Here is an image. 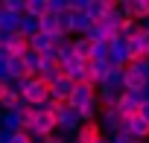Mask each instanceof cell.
<instances>
[{"mask_svg":"<svg viewBox=\"0 0 149 143\" xmlns=\"http://www.w3.org/2000/svg\"><path fill=\"white\" fill-rule=\"evenodd\" d=\"M6 88H9V79H6V76H0V96L6 94Z\"/></svg>","mask_w":149,"mask_h":143,"instance_id":"cell-21","label":"cell"},{"mask_svg":"<svg viewBox=\"0 0 149 143\" xmlns=\"http://www.w3.org/2000/svg\"><path fill=\"white\" fill-rule=\"evenodd\" d=\"M123 73H126V91H146V82H143V79L134 73L132 67H126Z\"/></svg>","mask_w":149,"mask_h":143,"instance_id":"cell-15","label":"cell"},{"mask_svg":"<svg viewBox=\"0 0 149 143\" xmlns=\"http://www.w3.org/2000/svg\"><path fill=\"white\" fill-rule=\"evenodd\" d=\"M129 67L134 70V73H137V76H140V79H143L146 85H149V58H134V61H132Z\"/></svg>","mask_w":149,"mask_h":143,"instance_id":"cell-17","label":"cell"},{"mask_svg":"<svg viewBox=\"0 0 149 143\" xmlns=\"http://www.w3.org/2000/svg\"><path fill=\"white\" fill-rule=\"evenodd\" d=\"M134 143H143V140H134Z\"/></svg>","mask_w":149,"mask_h":143,"instance_id":"cell-25","label":"cell"},{"mask_svg":"<svg viewBox=\"0 0 149 143\" xmlns=\"http://www.w3.org/2000/svg\"><path fill=\"white\" fill-rule=\"evenodd\" d=\"M137 117L149 123V102H143V105H140V111H137Z\"/></svg>","mask_w":149,"mask_h":143,"instance_id":"cell-20","label":"cell"},{"mask_svg":"<svg viewBox=\"0 0 149 143\" xmlns=\"http://www.w3.org/2000/svg\"><path fill=\"white\" fill-rule=\"evenodd\" d=\"M47 12H50V0H26V15L29 18L41 21Z\"/></svg>","mask_w":149,"mask_h":143,"instance_id":"cell-14","label":"cell"},{"mask_svg":"<svg viewBox=\"0 0 149 143\" xmlns=\"http://www.w3.org/2000/svg\"><path fill=\"white\" fill-rule=\"evenodd\" d=\"M21 105H24V96L9 85V88H6V94L0 96V111H18Z\"/></svg>","mask_w":149,"mask_h":143,"instance_id":"cell-12","label":"cell"},{"mask_svg":"<svg viewBox=\"0 0 149 143\" xmlns=\"http://www.w3.org/2000/svg\"><path fill=\"white\" fill-rule=\"evenodd\" d=\"M108 50H111V56H108L111 67L126 70V67L132 64V50H129V41H126V38H120V35H117V38L108 44Z\"/></svg>","mask_w":149,"mask_h":143,"instance_id":"cell-5","label":"cell"},{"mask_svg":"<svg viewBox=\"0 0 149 143\" xmlns=\"http://www.w3.org/2000/svg\"><path fill=\"white\" fill-rule=\"evenodd\" d=\"M21 32H24V35H29V38H32V35H38V21H35V18H29V15H24V18H21Z\"/></svg>","mask_w":149,"mask_h":143,"instance_id":"cell-18","label":"cell"},{"mask_svg":"<svg viewBox=\"0 0 149 143\" xmlns=\"http://www.w3.org/2000/svg\"><path fill=\"white\" fill-rule=\"evenodd\" d=\"M140 32H143V24H140V21H134V18H129V21L123 24V29H120V38H126V41H129V38H134V35H140Z\"/></svg>","mask_w":149,"mask_h":143,"instance_id":"cell-16","label":"cell"},{"mask_svg":"<svg viewBox=\"0 0 149 143\" xmlns=\"http://www.w3.org/2000/svg\"><path fill=\"white\" fill-rule=\"evenodd\" d=\"M120 12L126 18H134V21H146L149 18V0H123L120 3Z\"/></svg>","mask_w":149,"mask_h":143,"instance_id":"cell-7","label":"cell"},{"mask_svg":"<svg viewBox=\"0 0 149 143\" xmlns=\"http://www.w3.org/2000/svg\"><path fill=\"white\" fill-rule=\"evenodd\" d=\"M105 134H102V128H100V123H82V128L76 131V143H100Z\"/></svg>","mask_w":149,"mask_h":143,"instance_id":"cell-10","label":"cell"},{"mask_svg":"<svg viewBox=\"0 0 149 143\" xmlns=\"http://www.w3.org/2000/svg\"><path fill=\"white\" fill-rule=\"evenodd\" d=\"M3 123H6V111H0V131H3Z\"/></svg>","mask_w":149,"mask_h":143,"instance_id":"cell-22","label":"cell"},{"mask_svg":"<svg viewBox=\"0 0 149 143\" xmlns=\"http://www.w3.org/2000/svg\"><path fill=\"white\" fill-rule=\"evenodd\" d=\"M21 96H24V102L26 105H32V108H44L53 96H50V85L41 79V76H35V79H24V82H9Z\"/></svg>","mask_w":149,"mask_h":143,"instance_id":"cell-1","label":"cell"},{"mask_svg":"<svg viewBox=\"0 0 149 143\" xmlns=\"http://www.w3.org/2000/svg\"><path fill=\"white\" fill-rule=\"evenodd\" d=\"M73 56L82 58V61H91V56H94V41L85 38V35H76V38H73Z\"/></svg>","mask_w":149,"mask_h":143,"instance_id":"cell-11","label":"cell"},{"mask_svg":"<svg viewBox=\"0 0 149 143\" xmlns=\"http://www.w3.org/2000/svg\"><path fill=\"white\" fill-rule=\"evenodd\" d=\"M143 94H146V102H149V85H146V91H143Z\"/></svg>","mask_w":149,"mask_h":143,"instance_id":"cell-24","label":"cell"},{"mask_svg":"<svg viewBox=\"0 0 149 143\" xmlns=\"http://www.w3.org/2000/svg\"><path fill=\"white\" fill-rule=\"evenodd\" d=\"M123 114L117 111V108H102V114H100V128H102V134L105 137H114L117 131H123Z\"/></svg>","mask_w":149,"mask_h":143,"instance_id":"cell-6","label":"cell"},{"mask_svg":"<svg viewBox=\"0 0 149 143\" xmlns=\"http://www.w3.org/2000/svg\"><path fill=\"white\" fill-rule=\"evenodd\" d=\"M129 50H132V61L134 58H146V50H149V35L140 32L134 38H129Z\"/></svg>","mask_w":149,"mask_h":143,"instance_id":"cell-13","label":"cell"},{"mask_svg":"<svg viewBox=\"0 0 149 143\" xmlns=\"http://www.w3.org/2000/svg\"><path fill=\"white\" fill-rule=\"evenodd\" d=\"M3 47H6V56L9 58H26L32 50H29V35H24L21 29L18 32H9L6 35V41H3Z\"/></svg>","mask_w":149,"mask_h":143,"instance_id":"cell-4","label":"cell"},{"mask_svg":"<svg viewBox=\"0 0 149 143\" xmlns=\"http://www.w3.org/2000/svg\"><path fill=\"white\" fill-rule=\"evenodd\" d=\"M73 88H76V82H73V79H67L64 73L50 85V96L56 99V102H67L70 99V94H73Z\"/></svg>","mask_w":149,"mask_h":143,"instance_id":"cell-8","label":"cell"},{"mask_svg":"<svg viewBox=\"0 0 149 143\" xmlns=\"http://www.w3.org/2000/svg\"><path fill=\"white\" fill-rule=\"evenodd\" d=\"M143 32H146V35H149V18H146V21H143Z\"/></svg>","mask_w":149,"mask_h":143,"instance_id":"cell-23","label":"cell"},{"mask_svg":"<svg viewBox=\"0 0 149 143\" xmlns=\"http://www.w3.org/2000/svg\"><path fill=\"white\" fill-rule=\"evenodd\" d=\"M70 143H76V140H70Z\"/></svg>","mask_w":149,"mask_h":143,"instance_id":"cell-26","label":"cell"},{"mask_svg":"<svg viewBox=\"0 0 149 143\" xmlns=\"http://www.w3.org/2000/svg\"><path fill=\"white\" fill-rule=\"evenodd\" d=\"M146 143H149V140H146Z\"/></svg>","mask_w":149,"mask_h":143,"instance_id":"cell-27","label":"cell"},{"mask_svg":"<svg viewBox=\"0 0 149 143\" xmlns=\"http://www.w3.org/2000/svg\"><path fill=\"white\" fill-rule=\"evenodd\" d=\"M56 131H58V120H56V114H53L50 108H38L29 134H32L35 140H44V137H50V134H56Z\"/></svg>","mask_w":149,"mask_h":143,"instance_id":"cell-2","label":"cell"},{"mask_svg":"<svg viewBox=\"0 0 149 143\" xmlns=\"http://www.w3.org/2000/svg\"><path fill=\"white\" fill-rule=\"evenodd\" d=\"M123 131L132 137V140H149V123L146 120H140V117H129L126 123H123Z\"/></svg>","mask_w":149,"mask_h":143,"instance_id":"cell-9","label":"cell"},{"mask_svg":"<svg viewBox=\"0 0 149 143\" xmlns=\"http://www.w3.org/2000/svg\"><path fill=\"white\" fill-rule=\"evenodd\" d=\"M111 143H134V140H132V137H129L126 131H117V134L111 137Z\"/></svg>","mask_w":149,"mask_h":143,"instance_id":"cell-19","label":"cell"},{"mask_svg":"<svg viewBox=\"0 0 149 143\" xmlns=\"http://www.w3.org/2000/svg\"><path fill=\"white\" fill-rule=\"evenodd\" d=\"M97 99H100V96H97V85H94V82H76V88H73L67 105H70L73 111H82V108H88V105L97 102Z\"/></svg>","mask_w":149,"mask_h":143,"instance_id":"cell-3","label":"cell"}]
</instances>
